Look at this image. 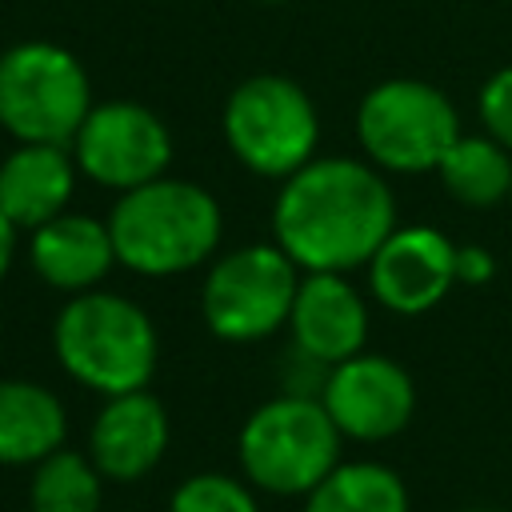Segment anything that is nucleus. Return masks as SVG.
Here are the masks:
<instances>
[{
    "instance_id": "16",
    "label": "nucleus",
    "mask_w": 512,
    "mask_h": 512,
    "mask_svg": "<svg viewBox=\"0 0 512 512\" xmlns=\"http://www.w3.org/2000/svg\"><path fill=\"white\" fill-rule=\"evenodd\" d=\"M64 400L36 380H0V468H32L64 448Z\"/></svg>"
},
{
    "instance_id": "20",
    "label": "nucleus",
    "mask_w": 512,
    "mask_h": 512,
    "mask_svg": "<svg viewBox=\"0 0 512 512\" xmlns=\"http://www.w3.org/2000/svg\"><path fill=\"white\" fill-rule=\"evenodd\" d=\"M168 512H260L256 488L228 472H196L176 484Z\"/></svg>"
},
{
    "instance_id": "23",
    "label": "nucleus",
    "mask_w": 512,
    "mask_h": 512,
    "mask_svg": "<svg viewBox=\"0 0 512 512\" xmlns=\"http://www.w3.org/2000/svg\"><path fill=\"white\" fill-rule=\"evenodd\" d=\"M16 224L4 216V208H0V280L8 276V268H12V260H16Z\"/></svg>"
},
{
    "instance_id": "9",
    "label": "nucleus",
    "mask_w": 512,
    "mask_h": 512,
    "mask_svg": "<svg viewBox=\"0 0 512 512\" xmlns=\"http://www.w3.org/2000/svg\"><path fill=\"white\" fill-rule=\"evenodd\" d=\"M72 156L84 180L108 192L140 188L156 176H168L172 164V132L140 100H100L84 116L72 136Z\"/></svg>"
},
{
    "instance_id": "12",
    "label": "nucleus",
    "mask_w": 512,
    "mask_h": 512,
    "mask_svg": "<svg viewBox=\"0 0 512 512\" xmlns=\"http://www.w3.org/2000/svg\"><path fill=\"white\" fill-rule=\"evenodd\" d=\"M292 348L324 368L364 352L368 340V300L348 280V272H304L292 312Z\"/></svg>"
},
{
    "instance_id": "3",
    "label": "nucleus",
    "mask_w": 512,
    "mask_h": 512,
    "mask_svg": "<svg viewBox=\"0 0 512 512\" xmlns=\"http://www.w3.org/2000/svg\"><path fill=\"white\" fill-rule=\"evenodd\" d=\"M52 352L60 368L96 396H120L148 388L160 336L152 316L108 288H88L68 296L52 324Z\"/></svg>"
},
{
    "instance_id": "19",
    "label": "nucleus",
    "mask_w": 512,
    "mask_h": 512,
    "mask_svg": "<svg viewBox=\"0 0 512 512\" xmlns=\"http://www.w3.org/2000/svg\"><path fill=\"white\" fill-rule=\"evenodd\" d=\"M104 476L88 452L56 448L40 464H32L28 480V512H100Z\"/></svg>"
},
{
    "instance_id": "22",
    "label": "nucleus",
    "mask_w": 512,
    "mask_h": 512,
    "mask_svg": "<svg viewBox=\"0 0 512 512\" xmlns=\"http://www.w3.org/2000/svg\"><path fill=\"white\" fill-rule=\"evenodd\" d=\"M496 276V256L484 248V244H456V284H468V288H480Z\"/></svg>"
},
{
    "instance_id": "13",
    "label": "nucleus",
    "mask_w": 512,
    "mask_h": 512,
    "mask_svg": "<svg viewBox=\"0 0 512 512\" xmlns=\"http://www.w3.org/2000/svg\"><path fill=\"white\" fill-rule=\"evenodd\" d=\"M168 440H172L168 408L148 388H136V392L104 396L88 428V456L104 480L132 484L164 460Z\"/></svg>"
},
{
    "instance_id": "14",
    "label": "nucleus",
    "mask_w": 512,
    "mask_h": 512,
    "mask_svg": "<svg viewBox=\"0 0 512 512\" xmlns=\"http://www.w3.org/2000/svg\"><path fill=\"white\" fill-rule=\"evenodd\" d=\"M28 264L56 292H88L116 268V248L108 220L88 212H60L28 232Z\"/></svg>"
},
{
    "instance_id": "25",
    "label": "nucleus",
    "mask_w": 512,
    "mask_h": 512,
    "mask_svg": "<svg viewBox=\"0 0 512 512\" xmlns=\"http://www.w3.org/2000/svg\"><path fill=\"white\" fill-rule=\"evenodd\" d=\"M264 4H284V0H264Z\"/></svg>"
},
{
    "instance_id": "17",
    "label": "nucleus",
    "mask_w": 512,
    "mask_h": 512,
    "mask_svg": "<svg viewBox=\"0 0 512 512\" xmlns=\"http://www.w3.org/2000/svg\"><path fill=\"white\" fill-rule=\"evenodd\" d=\"M436 172L444 192L464 208H492L512 192V152L488 132H460Z\"/></svg>"
},
{
    "instance_id": "18",
    "label": "nucleus",
    "mask_w": 512,
    "mask_h": 512,
    "mask_svg": "<svg viewBox=\"0 0 512 512\" xmlns=\"http://www.w3.org/2000/svg\"><path fill=\"white\" fill-rule=\"evenodd\" d=\"M304 512H408V484L376 460H340L308 496Z\"/></svg>"
},
{
    "instance_id": "6",
    "label": "nucleus",
    "mask_w": 512,
    "mask_h": 512,
    "mask_svg": "<svg viewBox=\"0 0 512 512\" xmlns=\"http://www.w3.org/2000/svg\"><path fill=\"white\" fill-rule=\"evenodd\" d=\"M228 152L264 180H288L316 156L320 112L312 96L280 72L240 80L220 112Z\"/></svg>"
},
{
    "instance_id": "7",
    "label": "nucleus",
    "mask_w": 512,
    "mask_h": 512,
    "mask_svg": "<svg viewBox=\"0 0 512 512\" xmlns=\"http://www.w3.org/2000/svg\"><path fill=\"white\" fill-rule=\"evenodd\" d=\"M460 132L456 104L416 76L380 80L356 108V140L364 160L392 176L436 172Z\"/></svg>"
},
{
    "instance_id": "21",
    "label": "nucleus",
    "mask_w": 512,
    "mask_h": 512,
    "mask_svg": "<svg viewBox=\"0 0 512 512\" xmlns=\"http://www.w3.org/2000/svg\"><path fill=\"white\" fill-rule=\"evenodd\" d=\"M476 112H480V124L484 132L504 144L512 152V64L492 72L484 84H480V96H476Z\"/></svg>"
},
{
    "instance_id": "24",
    "label": "nucleus",
    "mask_w": 512,
    "mask_h": 512,
    "mask_svg": "<svg viewBox=\"0 0 512 512\" xmlns=\"http://www.w3.org/2000/svg\"><path fill=\"white\" fill-rule=\"evenodd\" d=\"M464 512H492V508H464Z\"/></svg>"
},
{
    "instance_id": "5",
    "label": "nucleus",
    "mask_w": 512,
    "mask_h": 512,
    "mask_svg": "<svg viewBox=\"0 0 512 512\" xmlns=\"http://www.w3.org/2000/svg\"><path fill=\"white\" fill-rule=\"evenodd\" d=\"M92 104V80L64 44L20 40L0 52V128L16 144H72Z\"/></svg>"
},
{
    "instance_id": "8",
    "label": "nucleus",
    "mask_w": 512,
    "mask_h": 512,
    "mask_svg": "<svg viewBox=\"0 0 512 512\" xmlns=\"http://www.w3.org/2000/svg\"><path fill=\"white\" fill-rule=\"evenodd\" d=\"M296 260L276 240H256L224 252L208 264L200 288V316L224 344H256L276 328H288V312L300 288Z\"/></svg>"
},
{
    "instance_id": "10",
    "label": "nucleus",
    "mask_w": 512,
    "mask_h": 512,
    "mask_svg": "<svg viewBox=\"0 0 512 512\" xmlns=\"http://www.w3.org/2000/svg\"><path fill=\"white\" fill-rule=\"evenodd\" d=\"M320 404L344 440L380 444L408 428L416 412V384L408 368L384 352H356L332 364L320 380Z\"/></svg>"
},
{
    "instance_id": "2",
    "label": "nucleus",
    "mask_w": 512,
    "mask_h": 512,
    "mask_svg": "<svg viewBox=\"0 0 512 512\" xmlns=\"http://www.w3.org/2000/svg\"><path fill=\"white\" fill-rule=\"evenodd\" d=\"M104 220L116 264L148 280H168L208 264L224 240L220 200L204 184L180 176H156L120 192Z\"/></svg>"
},
{
    "instance_id": "1",
    "label": "nucleus",
    "mask_w": 512,
    "mask_h": 512,
    "mask_svg": "<svg viewBox=\"0 0 512 512\" xmlns=\"http://www.w3.org/2000/svg\"><path fill=\"white\" fill-rule=\"evenodd\" d=\"M396 228L388 176L356 156H312L280 180L272 204V240L300 272H352Z\"/></svg>"
},
{
    "instance_id": "11",
    "label": "nucleus",
    "mask_w": 512,
    "mask_h": 512,
    "mask_svg": "<svg viewBox=\"0 0 512 512\" xmlns=\"http://www.w3.org/2000/svg\"><path fill=\"white\" fill-rule=\"evenodd\" d=\"M364 268L380 308L424 316L456 288V244L432 224H396Z\"/></svg>"
},
{
    "instance_id": "26",
    "label": "nucleus",
    "mask_w": 512,
    "mask_h": 512,
    "mask_svg": "<svg viewBox=\"0 0 512 512\" xmlns=\"http://www.w3.org/2000/svg\"><path fill=\"white\" fill-rule=\"evenodd\" d=\"M508 200H512V192H508Z\"/></svg>"
},
{
    "instance_id": "4",
    "label": "nucleus",
    "mask_w": 512,
    "mask_h": 512,
    "mask_svg": "<svg viewBox=\"0 0 512 512\" xmlns=\"http://www.w3.org/2000/svg\"><path fill=\"white\" fill-rule=\"evenodd\" d=\"M340 444L344 436L316 392H284L248 412L236 456L256 492L308 496L340 464Z\"/></svg>"
},
{
    "instance_id": "15",
    "label": "nucleus",
    "mask_w": 512,
    "mask_h": 512,
    "mask_svg": "<svg viewBox=\"0 0 512 512\" xmlns=\"http://www.w3.org/2000/svg\"><path fill=\"white\" fill-rule=\"evenodd\" d=\"M76 156L68 144H16L0 160V208L16 228H40L68 212L76 196Z\"/></svg>"
}]
</instances>
